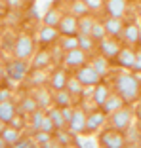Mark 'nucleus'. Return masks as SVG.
<instances>
[{
    "label": "nucleus",
    "instance_id": "1",
    "mask_svg": "<svg viewBox=\"0 0 141 148\" xmlns=\"http://www.w3.org/2000/svg\"><path fill=\"white\" fill-rule=\"evenodd\" d=\"M115 91L126 101V105H132L141 99V78L135 72H118L113 80Z\"/></svg>",
    "mask_w": 141,
    "mask_h": 148
},
{
    "label": "nucleus",
    "instance_id": "2",
    "mask_svg": "<svg viewBox=\"0 0 141 148\" xmlns=\"http://www.w3.org/2000/svg\"><path fill=\"white\" fill-rule=\"evenodd\" d=\"M36 51V40L32 38L29 32H19L13 40V48H12V55L15 59H23L29 61Z\"/></svg>",
    "mask_w": 141,
    "mask_h": 148
},
{
    "label": "nucleus",
    "instance_id": "3",
    "mask_svg": "<svg viewBox=\"0 0 141 148\" xmlns=\"http://www.w3.org/2000/svg\"><path fill=\"white\" fill-rule=\"evenodd\" d=\"M132 122H133V112H132V108H130L128 105H124L122 108L115 110V112H111L109 116H107L109 127L118 129V131H122V133L132 125Z\"/></svg>",
    "mask_w": 141,
    "mask_h": 148
},
{
    "label": "nucleus",
    "instance_id": "4",
    "mask_svg": "<svg viewBox=\"0 0 141 148\" xmlns=\"http://www.w3.org/2000/svg\"><path fill=\"white\" fill-rule=\"evenodd\" d=\"M99 146L101 148H124L126 146V135L118 129H113V127H107L99 133V139H97Z\"/></svg>",
    "mask_w": 141,
    "mask_h": 148
},
{
    "label": "nucleus",
    "instance_id": "5",
    "mask_svg": "<svg viewBox=\"0 0 141 148\" xmlns=\"http://www.w3.org/2000/svg\"><path fill=\"white\" fill-rule=\"evenodd\" d=\"M75 76L82 82V86L84 87H93V86H97V84L101 82V74L97 72L95 69H93V65L92 63H86V65H82V66H78V69L75 70Z\"/></svg>",
    "mask_w": 141,
    "mask_h": 148
},
{
    "label": "nucleus",
    "instance_id": "6",
    "mask_svg": "<svg viewBox=\"0 0 141 148\" xmlns=\"http://www.w3.org/2000/svg\"><path fill=\"white\" fill-rule=\"evenodd\" d=\"M120 49H122V40L115 38V36H109V34H107L103 40H99V42H97V53L105 55L109 61H115Z\"/></svg>",
    "mask_w": 141,
    "mask_h": 148
},
{
    "label": "nucleus",
    "instance_id": "7",
    "mask_svg": "<svg viewBox=\"0 0 141 148\" xmlns=\"http://www.w3.org/2000/svg\"><path fill=\"white\" fill-rule=\"evenodd\" d=\"M88 61H90V55L82 48H75V49H69V51L63 53V65L69 70H76L78 66L86 65Z\"/></svg>",
    "mask_w": 141,
    "mask_h": 148
},
{
    "label": "nucleus",
    "instance_id": "8",
    "mask_svg": "<svg viewBox=\"0 0 141 148\" xmlns=\"http://www.w3.org/2000/svg\"><path fill=\"white\" fill-rule=\"evenodd\" d=\"M86 118H88V112L84 108H80V106H76L75 112H73V118H70L69 123H67V129L76 137L84 135V133H86Z\"/></svg>",
    "mask_w": 141,
    "mask_h": 148
},
{
    "label": "nucleus",
    "instance_id": "9",
    "mask_svg": "<svg viewBox=\"0 0 141 148\" xmlns=\"http://www.w3.org/2000/svg\"><path fill=\"white\" fill-rule=\"evenodd\" d=\"M107 123V114L103 112L99 106L95 110H90L88 118H86V133L84 135H92V133H97L103 125Z\"/></svg>",
    "mask_w": 141,
    "mask_h": 148
},
{
    "label": "nucleus",
    "instance_id": "10",
    "mask_svg": "<svg viewBox=\"0 0 141 148\" xmlns=\"http://www.w3.org/2000/svg\"><path fill=\"white\" fill-rule=\"evenodd\" d=\"M59 36H61L59 29L57 27H50V25H42L38 29V32H36V40H38V44L42 48H48V46L55 44L59 40Z\"/></svg>",
    "mask_w": 141,
    "mask_h": 148
},
{
    "label": "nucleus",
    "instance_id": "11",
    "mask_svg": "<svg viewBox=\"0 0 141 148\" xmlns=\"http://www.w3.org/2000/svg\"><path fill=\"white\" fill-rule=\"evenodd\" d=\"M6 70H8L10 78H13L15 82H21L27 74H29V63L23 61V59H15V57H13V61L8 63Z\"/></svg>",
    "mask_w": 141,
    "mask_h": 148
},
{
    "label": "nucleus",
    "instance_id": "12",
    "mask_svg": "<svg viewBox=\"0 0 141 148\" xmlns=\"http://www.w3.org/2000/svg\"><path fill=\"white\" fill-rule=\"evenodd\" d=\"M115 63L126 70H133V65H135V48L133 46H122Z\"/></svg>",
    "mask_w": 141,
    "mask_h": 148
},
{
    "label": "nucleus",
    "instance_id": "13",
    "mask_svg": "<svg viewBox=\"0 0 141 148\" xmlns=\"http://www.w3.org/2000/svg\"><path fill=\"white\" fill-rule=\"evenodd\" d=\"M122 42L126 44V46H133V48L139 46V42H141V27L137 25L135 21L126 23L124 34H122Z\"/></svg>",
    "mask_w": 141,
    "mask_h": 148
},
{
    "label": "nucleus",
    "instance_id": "14",
    "mask_svg": "<svg viewBox=\"0 0 141 148\" xmlns=\"http://www.w3.org/2000/svg\"><path fill=\"white\" fill-rule=\"evenodd\" d=\"M105 23V29H107V34L109 36H115V38L122 40V34H124V27H126V21L122 17H113V15H107L103 19Z\"/></svg>",
    "mask_w": 141,
    "mask_h": 148
},
{
    "label": "nucleus",
    "instance_id": "15",
    "mask_svg": "<svg viewBox=\"0 0 141 148\" xmlns=\"http://www.w3.org/2000/svg\"><path fill=\"white\" fill-rule=\"evenodd\" d=\"M103 12L107 15H113V17H126L128 13V0H105V8Z\"/></svg>",
    "mask_w": 141,
    "mask_h": 148
},
{
    "label": "nucleus",
    "instance_id": "16",
    "mask_svg": "<svg viewBox=\"0 0 141 148\" xmlns=\"http://www.w3.org/2000/svg\"><path fill=\"white\" fill-rule=\"evenodd\" d=\"M52 63H53V55H52V51H48L46 48H42L40 51H35V55L31 57V69L44 70V69H48Z\"/></svg>",
    "mask_w": 141,
    "mask_h": 148
},
{
    "label": "nucleus",
    "instance_id": "17",
    "mask_svg": "<svg viewBox=\"0 0 141 148\" xmlns=\"http://www.w3.org/2000/svg\"><path fill=\"white\" fill-rule=\"evenodd\" d=\"M59 32L61 34H78V17L73 15V13H63L61 21L57 25Z\"/></svg>",
    "mask_w": 141,
    "mask_h": 148
},
{
    "label": "nucleus",
    "instance_id": "18",
    "mask_svg": "<svg viewBox=\"0 0 141 148\" xmlns=\"http://www.w3.org/2000/svg\"><path fill=\"white\" fill-rule=\"evenodd\" d=\"M32 95H35V99H36L40 108L48 110L50 106L53 105V91H50L48 87H44V86H38L35 91H32Z\"/></svg>",
    "mask_w": 141,
    "mask_h": 148
},
{
    "label": "nucleus",
    "instance_id": "19",
    "mask_svg": "<svg viewBox=\"0 0 141 148\" xmlns=\"http://www.w3.org/2000/svg\"><path fill=\"white\" fill-rule=\"evenodd\" d=\"M67 80H69V74H67V70H65V69H55L52 74H50L48 86H50V89H52V91H55V89H65Z\"/></svg>",
    "mask_w": 141,
    "mask_h": 148
},
{
    "label": "nucleus",
    "instance_id": "20",
    "mask_svg": "<svg viewBox=\"0 0 141 148\" xmlns=\"http://www.w3.org/2000/svg\"><path fill=\"white\" fill-rule=\"evenodd\" d=\"M124 105H126V101H124V99H122V97H120L116 91H111V95L105 99V103H103V105L99 106V108H101L103 112H105L107 116H109L111 112H115V110L122 108Z\"/></svg>",
    "mask_w": 141,
    "mask_h": 148
},
{
    "label": "nucleus",
    "instance_id": "21",
    "mask_svg": "<svg viewBox=\"0 0 141 148\" xmlns=\"http://www.w3.org/2000/svg\"><path fill=\"white\" fill-rule=\"evenodd\" d=\"M15 114H17V105H15L12 99L0 101V122L2 123H10Z\"/></svg>",
    "mask_w": 141,
    "mask_h": 148
},
{
    "label": "nucleus",
    "instance_id": "22",
    "mask_svg": "<svg viewBox=\"0 0 141 148\" xmlns=\"http://www.w3.org/2000/svg\"><path fill=\"white\" fill-rule=\"evenodd\" d=\"M65 89L70 93L73 101H82V95H84V89H86V87H84L82 82H80V80L76 78L75 74H73V76H69V80H67Z\"/></svg>",
    "mask_w": 141,
    "mask_h": 148
},
{
    "label": "nucleus",
    "instance_id": "23",
    "mask_svg": "<svg viewBox=\"0 0 141 148\" xmlns=\"http://www.w3.org/2000/svg\"><path fill=\"white\" fill-rule=\"evenodd\" d=\"M40 106H38V103H36V99H35V95L32 93H29V95H25L21 99V103L17 105V110L21 114H25V116H31L35 110H38Z\"/></svg>",
    "mask_w": 141,
    "mask_h": 148
},
{
    "label": "nucleus",
    "instance_id": "24",
    "mask_svg": "<svg viewBox=\"0 0 141 148\" xmlns=\"http://www.w3.org/2000/svg\"><path fill=\"white\" fill-rule=\"evenodd\" d=\"M111 95V87L107 86V84L99 82L97 86H93V93H92V99L93 103H95V106H101L103 103H105V99Z\"/></svg>",
    "mask_w": 141,
    "mask_h": 148
},
{
    "label": "nucleus",
    "instance_id": "25",
    "mask_svg": "<svg viewBox=\"0 0 141 148\" xmlns=\"http://www.w3.org/2000/svg\"><path fill=\"white\" fill-rule=\"evenodd\" d=\"M90 63H92L93 69L101 74V76H107V74H109V69H111V66H109V59H107L105 55H101V53H92Z\"/></svg>",
    "mask_w": 141,
    "mask_h": 148
},
{
    "label": "nucleus",
    "instance_id": "26",
    "mask_svg": "<svg viewBox=\"0 0 141 148\" xmlns=\"http://www.w3.org/2000/svg\"><path fill=\"white\" fill-rule=\"evenodd\" d=\"M73 97L67 89H55L53 91V106H59V108H65V106H73Z\"/></svg>",
    "mask_w": 141,
    "mask_h": 148
},
{
    "label": "nucleus",
    "instance_id": "27",
    "mask_svg": "<svg viewBox=\"0 0 141 148\" xmlns=\"http://www.w3.org/2000/svg\"><path fill=\"white\" fill-rule=\"evenodd\" d=\"M78 48H82L88 55H92L97 51V40L92 34H80L78 32Z\"/></svg>",
    "mask_w": 141,
    "mask_h": 148
},
{
    "label": "nucleus",
    "instance_id": "28",
    "mask_svg": "<svg viewBox=\"0 0 141 148\" xmlns=\"http://www.w3.org/2000/svg\"><path fill=\"white\" fill-rule=\"evenodd\" d=\"M61 17H63V12L59 8H55V6H52V8H48V12L44 13V17H42V25L57 27L59 21H61Z\"/></svg>",
    "mask_w": 141,
    "mask_h": 148
},
{
    "label": "nucleus",
    "instance_id": "29",
    "mask_svg": "<svg viewBox=\"0 0 141 148\" xmlns=\"http://www.w3.org/2000/svg\"><path fill=\"white\" fill-rule=\"evenodd\" d=\"M53 137L59 140V144L61 146H73V144H76L78 146V140H76V135H73L69 129H57L55 133H53Z\"/></svg>",
    "mask_w": 141,
    "mask_h": 148
},
{
    "label": "nucleus",
    "instance_id": "30",
    "mask_svg": "<svg viewBox=\"0 0 141 148\" xmlns=\"http://www.w3.org/2000/svg\"><path fill=\"white\" fill-rule=\"evenodd\" d=\"M57 44L63 53L69 51V49H75V48H78V34H61Z\"/></svg>",
    "mask_w": 141,
    "mask_h": 148
},
{
    "label": "nucleus",
    "instance_id": "31",
    "mask_svg": "<svg viewBox=\"0 0 141 148\" xmlns=\"http://www.w3.org/2000/svg\"><path fill=\"white\" fill-rule=\"evenodd\" d=\"M48 116L52 118L53 125H55V131H57V129H65V127H67V120L63 118V112H61L59 106H50V108H48Z\"/></svg>",
    "mask_w": 141,
    "mask_h": 148
},
{
    "label": "nucleus",
    "instance_id": "32",
    "mask_svg": "<svg viewBox=\"0 0 141 148\" xmlns=\"http://www.w3.org/2000/svg\"><path fill=\"white\" fill-rule=\"evenodd\" d=\"M2 137H4V140L8 143V146H13V144L19 140V137H21V129H17V127L6 123L4 129H2Z\"/></svg>",
    "mask_w": 141,
    "mask_h": 148
},
{
    "label": "nucleus",
    "instance_id": "33",
    "mask_svg": "<svg viewBox=\"0 0 141 148\" xmlns=\"http://www.w3.org/2000/svg\"><path fill=\"white\" fill-rule=\"evenodd\" d=\"M69 12L73 13V15H76V17H84V15L92 13L84 0H73V2L69 4Z\"/></svg>",
    "mask_w": 141,
    "mask_h": 148
},
{
    "label": "nucleus",
    "instance_id": "34",
    "mask_svg": "<svg viewBox=\"0 0 141 148\" xmlns=\"http://www.w3.org/2000/svg\"><path fill=\"white\" fill-rule=\"evenodd\" d=\"M93 23H95V17H92V13L84 15V17H78V32L80 34H92Z\"/></svg>",
    "mask_w": 141,
    "mask_h": 148
},
{
    "label": "nucleus",
    "instance_id": "35",
    "mask_svg": "<svg viewBox=\"0 0 141 148\" xmlns=\"http://www.w3.org/2000/svg\"><path fill=\"white\" fill-rule=\"evenodd\" d=\"M124 135H126V143L137 144V146L141 144V131H139V127H137V125H130L128 129L124 131Z\"/></svg>",
    "mask_w": 141,
    "mask_h": 148
},
{
    "label": "nucleus",
    "instance_id": "36",
    "mask_svg": "<svg viewBox=\"0 0 141 148\" xmlns=\"http://www.w3.org/2000/svg\"><path fill=\"white\" fill-rule=\"evenodd\" d=\"M44 116H46V110H44V108H38V110H35V112H32L31 116H29V118H31V127H32V133H35V131H40Z\"/></svg>",
    "mask_w": 141,
    "mask_h": 148
},
{
    "label": "nucleus",
    "instance_id": "37",
    "mask_svg": "<svg viewBox=\"0 0 141 148\" xmlns=\"http://www.w3.org/2000/svg\"><path fill=\"white\" fill-rule=\"evenodd\" d=\"M29 78L31 80H35V86L38 87V86H44L46 82L50 80V76H46L44 74V70H38V69H31V72H29Z\"/></svg>",
    "mask_w": 141,
    "mask_h": 148
},
{
    "label": "nucleus",
    "instance_id": "38",
    "mask_svg": "<svg viewBox=\"0 0 141 148\" xmlns=\"http://www.w3.org/2000/svg\"><path fill=\"white\" fill-rule=\"evenodd\" d=\"M92 36L99 42V40H103L107 36V29H105V23H103V19L99 21V19H95V23H93V29H92Z\"/></svg>",
    "mask_w": 141,
    "mask_h": 148
},
{
    "label": "nucleus",
    "instance_id": "39",
    "mask_svg": "<svg viewBox=\"0 0 141 148\" xmlns=\"http://www.w3.org/2000/svg\"><path fill=\"white\" fill-rule=\"evenodd\" d=\"M32 137H35V140H36V144H38V146L44 148L46 143H48V140L53 137V133H48V131H42V129H40V131H35V133H32Z\"/></svg>",
    "mask_w": 141,
    "mask_h": 148
},
{
    "label": "nucleus",
    "instance_id": "40",
    "mask_svg": "<svg viewBox=\"0 0 141 148\" xmlns=\"http://www.w3.org/2000/svg\"><path fill=\"white\" fill-rule=\"evenodd\" d=\"M35 146H38V144H36L35 137L31 135V137H19V140L12 148H35Z\"/></svg>",
    "mask_w": 141,
    "mask_h": 148
},
{
    "label": "nucleus",
    "instance_id": "41",
    "mask_svg": "<svg viewBox=\"0 0 141 148\" xmlns=\"http://www.w3.org/2000/svg\"><path fill=\"white\" fill-rule=\"evenodd\" d=\"M84 2H86V6L90 8L92 13H99L105 8V0H84Z\"/></svg>",
    "mask_w": 141,
    "mask_h": 148
},
{
    "label": "nucleus",
    "instance_id": "42",
    "mask_svg": "<svg viewBox=\"0 0 141 148\" xmlns=\"http://www.w3.org/2000/svg\"><path fill=\"white\" fill-rule=\"evenodd\" d=\"M25 114H21L17 110V114H15V116H13V120L12 122H10V125H13V127H17V129H23V127H25Z\"/></svg>",
    "mask_w": 141,
    "mask_h": 148
},
{
    "label": "nucleus",
    "instance_id": "43",
    "mask_svg": "<svg viewBox=\"0 0 141 148\" xmlns=\"http://www.w3.org/2000/svg\"><path fill=\"white\" fill-rule=\"evenodd\" d=\"M40 129L48 131V133H55V125H53L52 118L48 116V110H46V116H44V120H42V127H40Z\"/></svg>",
    "mask_w": 141,
    "mask_h": 148
},
{
    "label": "nucleus",
    "instance_id": "44",
    "mask_svg": "<svg viewBox=\"0 0 141 148\" xmlns=\"http://www.w3.org/2000/svg\"><path fill=\"white\" fill-rule=\"evenodd\" d=\"M6 4H8L10 10H15V12H19V10L25 8V0H6Z\"/></svg>",
    "mask_w": 141,
    "mask_h": 148
},
{
    "label": "nucleus",
    "instance_id": "45",
    "mask_svg": "<svg viewBox=\"0 0 141 148\" xmlns=\"http://www.w3.org/2000/svg\"><path fill=\"white\" fill-rule=\"evenodd\" d=\"M133 72L141 74V46L135 48V65H133Z\"/></svg>",
    "mask_w": 141,
    "mask_h": 148
},
{
    "label": "nucleus",
    "instance_id": "46",
    "mask_svg": "<svg viewBox=\"0 0 141 148\" xmlns=\"http://www.w3.org/2000/svg\"><path fill=\"white\" fill-rule=\"evenodd\" d=\"M27 17H32V19H38V10H36V6H29V10H27Z\"/></svg>",
    "mask_w": 141,
    "mask_h": 148
},
{
    "label": "nucleus",
    "instance_id": "47",
    "mask_svg": "<svg viewBox=\"0 0 141 148\" xmlns=\"http://www.w3.org/2000/svg\"><path fill=\"white\" fill-rule=\"evenodd\" d=\"M8 4H6V0H0V17H4L6 13H8Z\"/></svg>",
    "mask_w": 141,
    "mask_h": 148
},
{
    "label": "nucleus",
    "instance_id": "48",
    "mask_svg": "<svg viewBox=\"0 0 141 148\" xmlns=\"http://www.w3.org/2000/svg\"><path fill=\"white\" fill-rule=\"evenodd\" d=\"M8 99H12V91L10 89H2L0 91V101H8Z\"/></svg>",
    "mask_w": 141,
    "mask_h": 148
},
{
    "label": "nucleus",
    "instance_id": "49",
    "mask_svg": "<svg viewBox=\"0 0 141 148\" xmlns=\"http://www.w3.org/2000/svg\"><path fill=\"white\" fill-rule=\"evenodd\" d=\"M0 148H8V143L4 140V137H2V133H0Z\"/></svg>",
    "mask_w": 141,
    "mask_h": 148
},
{
    "label": "nucleus",
    "instance_id": "50",
    "mask_svg": "<svg viewBox=\"0 0 141 148\" xmlns=\"http://www.w3.org/2000/svg\"><path fill=\"white\" fill-rule=\"evenodd\" d=\"M2 80H4V66L0 65V84H2Z\"/></svg>",
    "mask_w": 141,
    "mask_h": 148
},
{
    "label": "nucleus",
    "instance_id": "51",
    "mask_svg": "<svg viewBox=\"0 0 141 148\" xmlns=\"http://www.w3.org/2000/svg\"><path fill=\"white\" fill-rule=\"evenodd\" d=\"M137 12H139V17H141V6H139V10H137Z\"/></svg>",
    "mask_w": 141,
    "mask_h": 148
},
{
    "label": "nucleus",
    "instance_id": "52",
    "mask_svg": "<svg viewBox=\"0 0 141 148\" xmlns=\"http://www.w3.org/2000/svg\"><path fill=\"white\" fill-rule=\"evenodd\" d=\"M25 2H35V0H25Z\"/></svg>",
    "mask_w": 141,
    "mask_h": 148
},
{
    "label": "nucleus",
    "instance_id": "53",
    "mask_svg": "<svg viewBox=\"0 0 141 148\" xmlns=\"http://www.w3.org/2000/svg\"><path fill=\"white\" fill-rule=\"evenodd\" d=\"M0 91H2V87H0Z\"/></svg>",
    "mask_w": 141,
    "mask_h": 148
},
{
    "label": "nucleus",
    "instance_id": "54",
    "mask_svg": "<svg viewBox=\"0 0 141 148\" xmlns=\"http://www.w3.org/2000/svg\"><path fill=\"white\" fill-rule=\"evenodd\" d=\"M139 146H141V144H139Z\"/></svg>",
    "mask_w": 141,
    "mask_h": 148
}]
</instances>
